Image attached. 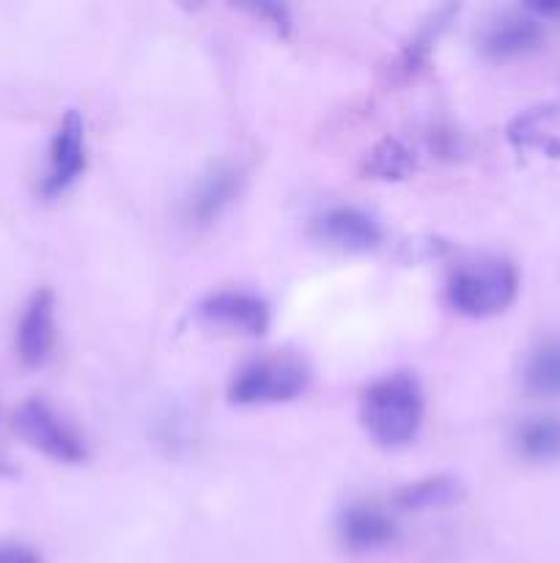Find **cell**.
Listing matches in <instances>:
<instances>
[{
  "label": "cell",
  "instance_id": "5bb4252c",
  "mask_svg": "<svg viewBox=\"0 0 560 563\" xmlns=\"http://www.w3.org/2000/svg\"><path fill=\"white\" fill-rule=\"evenodd\" d=\"M516 449L530 462H555L560 460V418L536 416L527 418L516 427Z\"/></svg>",
  "mask_w": 560,
  "mask_h": 563
},
{
  "label": "cell",
  "instance_id": "8992f818",
  "mask_svg": "<svg viewBox=\"0 0 560 563\" xmlns=\"http://www.w3.org/2000/svg\"><path fill=\"white\" fill-rule=\"evenodd\" d=\"M198 317L242 335H264L272 319L267 302L250 291H214L198 306Z\"/></svg>",
  "mask_w": 560,
  "mask_h": 563
},
{
  "label": "cell",
  "instance_id": "52a82bcc",
  "mask_svg": "<svg viewBox=\"0 0 560 563\" xmlns=\"http://www.w3.org/2000/svg\"><path fill=\"white\" fill-rule=\"evenodd\" d=\"M55 346V297L49 289H38L27 300L16 324V355L27 368H38L49 361Z\"/></svg>",
  "mask_w": 560,
  "mask_h": 563
},
{
  "label": "cell",
  "instance_id": "ba28073f",
  "mask_svg": "<svg viewBox=\"0 0 560 563\" xmlns=\"http://www.w3.org/2000/svg\"><path fill=\"white\" fill-rule=\"evenodd\" d=\"M316 234L346 253H366L382 242V225L357 207H329L316 218Z\"/></svg>",
  "mask_w": 560,
  "mask_h": 563
},
{
  "label": "cell",
  "instance_id": "e0dca14e",
  "mask_svg": "<svg viewBox=\"0 0 560 563\" xmlns=\"http://www.w3.org/2000/svg\"><path fill=\"white\" fill-rule=\"evenodd\" d=\"M247 11H250L253 16H258V20L264 22V25H269L272 31H278L280 36H285V33L291 31V14L285 5H278V3H250L245 5Z\"/></svg>",
  "mask_w": 560,
  "mask_h": 563
},
{
  "label": "cell",
  "instance_id": "6da1fadb",
  "mask_svg": "<svg viewBox=\"0 0 560 563\" xmlns=\"http://www.w3.org/2000/svg\"><path fill=\"white\" fill-rule=\"evenodd\" d=\"M360 418L368 438L384 449L412 443L423 423V394L412 374H388L366 388Z\"/></svg>",
  "mask_w": 560,
  "mask_h": 563
},
{
  "label": "cell",
  "instance_id": "7a4b0ae2",
  "mask_svg": "<svg viewBox=\"0 0 560 563\" xmlns=\"http://www.w3.org/2000/svg\"><path fill=\"white\" fill-rule=\"evenodd\" d=\"M519 295V273L505 258H481L456 269L448 280V302L456 313L489 319L511 308Z\"/></svg>",
  "mask_w": 560,
  "mask_h": 563
},
{
  "label": "cell",
  "instance_id": "3957f363",
  "mask_svg": "<svg viewBox=\"0 0 560 563\" xmlns=\"http://www.w3.org/2000/svg\"><path fill=\"white\" fill-rule=\"evenodd\" d=\"M311 385V368L296 355H267L250 361L234 374L228 399L242 407L283 405L300 399Z\"/></svg>",
  "mask_w": 560,
  "mask_h": 563
},
{
  "label": "cell",
  "instance_id": "277c9868",
  "mask_svg": "<svg viewBox=\"0 0 560 563\" xmlns=\"http://www.w3.org/2000/svg\"><path fill=\"white\" fill-rule=\"evenodd\" d=\"M11 423H14V432L31 449L49 456V460L64 462V465H77V462H82L88 456V449L80 434H77V429L69 421H64V416H58L47 401H22L16 407L14 421Z\"/></svg>",
  "mask_w": 560,
  "mask_h": 563
},
{
  "label": "cell",
  "instance_id": "30bf717a",
  "mask_svg": "<svg viewBox=\"0 0 560 563\" xmlns=\"http://www.w3.org/2000/svg\"><path fill=\"white\" fill-rule=\"evenodd\" d=\"M242 190V170L228 163H217L198 179L190 196L187 214L195 225H209L236 201Z\"/></svg>",
  "mask_w": 560,
  "mask_h": 563
},
{
  "label": "cell",
  "instance_id": "8fae6325",
  "mask_svg": "<svg viewBox=\"0 0 560 563\" xmlns=\"http://www.w3.org/2000/svg\"><path fill=\"white\" fill-rule=\"evenodd\" d=\"M544 27L541 20L530 14H508L494 20L481 38V47L489 58L508 60L533 53L541 47Z\"/></svg>",
  "mask_w": 560,
  "mask_h": 563
},
{
  "label": "cell",
  "instance_id": "9c48e42d",
  "mask_svg": "<svg viewBox=\"0 0 560 563\" xmlns=\"http://www.w3.org/2000/svg\"><path fill=\"white\" fill-rule=\"evenodd\" d=\"M338 533L351 553H373L395 542V520L377 504H351L340 511Z\"/></svg>",
  "mask_w": 560,
  "mask_h": 563
},
{
  "label": "cell",
  "instance_id": "5b68a950",
  "mask_svg": "<svg viewBox=\"0 0 560 563\" xmlns=\"http://www.w3.org/2000/svg\"><path fill=\"white\" fill-rule=\"evenodd\" d=\"M86 170V124L77 110H69L49 143L47 174L42 179V196L55 198L69 190Z\"/></svg>",
  "mask_w": 560,
  "mask_h": 563
},
{
  "label": "cell",
  "instance_id": "4fadbf2b",
  "mask_svg": "<svg viewBox=\"0 0 560 563\" xmlns=\"http://www.w3.org/2000/svg\"><path fill=\"white\" fill-rule=\"evenodd\" d=\"M461 495V487L450 476H428L421 482H410L393 493L395 509L401 511H426L443 509V506L456 504Z\"/></svg>",
  "mask_w": 560,
  "mask_h": 563
},
{
  "label": "cell",
  "instance_id": "9a60e30c",
  "mask_svg": "<svg viewBox=\"0 0 560 563\" xmlns=\"http://www.w3.org/2000/svg\"><path fill=\"white\" fill-rule=\"evenodd\" d=\"M560 113L555 108H536L530 113L519 115L514 124L508 126L511 143L525 148H544L547 154H558L560 157V137L555 132Z\"/></svg>",
  "mask_w": 560,
  "mask_h": 563
},
{
  "label": "cell",
  "instance_id": "d6986e66",
  "mask_svg": "<svg viewBox=\"0 0 560 563\" xmlns=\"http://www.w3.org/2000/svg\"><path fill=\"white\" fill-rule=\"evenodd\" d=\"M527 11L536 20H549V16H560V3H530Z\"/></svg>",
  "mask_w": 560,
  "mask_h": 563
},
{
  "label": "cell",
  "instance_id": "7c38bea8",
  "mask_svg": "<svg viewBox=\"0 0 560 563\" xmlns=\"http://www.w3.org/2000/svg\"><path fill=\"white\" fill-rule=\"evenodd\" d=\"M522 383L538 399H560V339H544L527 355Z\"/></svg>",
  "mask_w": 560,
  "mask_h": 563
},
{
  "label": "cell",
  "instance_id": "ac0fdd59",
  "mask_svg": "<svg viewBox=\"0 0 560 563\" xmlns=\"http://www.w3.org/2000/svg\"><path fill=\"white\" fill-rule=\"evenodd\" d=\"M0 563H42V559L22 544H0Z\"/></svg>",
  "mask_w": 560,
  "mask_h": 563
},
{
  "label": "cell",
  "instance_id": "2e32d148",
  "mask_svg": "<svg viewBox=\"0 0 560 563\" xmlns=\"http://www.w3.org/2000/svg\"><path fill=\"white\" fill-rule=\"evenodd\" d=\"M415 154H412L404 143L395 141V137H384V141H379L377 146L368 152L362 170H366V176H371V179L399 181L406 179V176L415 170Z\"/></svg>",
  "mask_w": 560,
  "mask_h": 563
}]
</instances>
